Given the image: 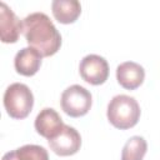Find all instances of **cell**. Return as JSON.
<instances>
[{
  "label": "cell",
  "mask_w": 160,
  "mask_h": 160,
  "mask_svg": "<svg viewBox=\"0 0 160 160\" xmlns=\"http://www.w3.org/2000/svg\"><path fill=\"white\" fill-rule=\"evenodd\" d=\"M1 160H19V158H18V155H16V151L12 150V151L6 152V154L2 156Z\"/></svg>",
  "instance_id": "cell-14"
},
{
  "label": "cell",
  "mask_w": 160,
  "mask_h": 160,
  "mask_svg": "<svg viewBox=\"0 0 160 160\" xmlns=\"http://www.w3.org/2000/svg\"><path fill=\"white\" fill-rule=\"evenodd\" d=\"M41 54L31 46L19 50L14 59V66L18 74L24 76L35 75L41 66Z\"/></svg>",
  "instance_id": "cell-10"
},
{
  "label": "cell",
  "mask_w": 160,
  "mask_h": 160,
  "mask_svg": "<svg viewBox=\"0 0 160 160\" xmlns=\"http://www.w3.org/2000/svg\"><path fill=\"white\" fill-rule=\"evenodd\" d=\"M144 79L145 70L138 62L125 61L116 68V80L124 89L135 90L142 84Z\"/></svg>",
  "instance_id": "cell-9"
},
{
  "label": "cell",
  "mask_w": 160,
  "mask_h": 160,
  "mask_svg": "<svg viewBox=\"0 0 160 160\" xmlns=\"http://www.w3.org/2000/svg\"><path fill=\"white\" fill-rule=\"evenodd\" d=\"M109 122L120 130L135 126L140 119V106L135 98L129 95H116L108 105Z\"/></svg>",
  "instance_id": "cell-2"
},
{
  "label": "cell",
  "mask_w": 160,
  "mask_h": 160,
  "mask_svg": "<svg viewBox=\"0 0 160 160\" xmlns=\"http://www.w3.org/2000/svg\"><path fill=\"white\" fill-rule=\"evenodd\" d=\"M50 149L60 156H70L76 154L81 146V136L72 126L64 125L61 131L52 139L48 140Z\"/></svg>",
  "instance_id": "cell-6"
},
{
  "label": "cell",
  "mask_w": 160,
  "mask_h": 160,
  "mask_svg": "<svg viewBox=\"0 0 160 160\" xmlns=\"http://www.w3.org/2000/svg\"><path fill=\"white\" fill-rule=\"evenodd\" d=\"M65 124L62 122V119L58 114L56 110L52 108H45L42 109L35 118V130L41 136L46 138L48 140L55 138L62 129Z\"/></svg>",
  "instance_id": "cell-8"
},
{
  "label": "cell",
  "mask_w": 160,
  "mask_h": 160,
  "mask_svg": "<svg viewBox=\"0 0 160 160\" xmlns=\"http://www.w3.org/2000/svg\"><path fill=\"white\" fill-rule=\"evenodd\" d=\"M54 18L61 24L74 22L81 14V5L78 0H54L51 2Z\"/></svg>",
  "instance_id": "cell-11"
},
{
  "label": "cell",
  "mask_w": 160,
  "mask_h": 160,
  "mask_svg": "<svg viewBox=\"0 0 160 160\" xmlns=\"http://www.w3.org/2000/svg\"><path fill=\"white\" fill-rule=\"evenodd\" d=\"M148 150V142L142 136H131L124 145L121 160H142Z\"/></svg>",
  "instance_id": "cell-12"
},
{
  "label": "cell",
  "mask_w": 160,
  "mask_h": 160,
  "mask_svg": "<svg viewBox=\"0 0 160 160\" xmlns=\"http://www.w3.org/2000/svg\"><path fill=\"white\" fill-rule=\"evenodd\" d=\"M60 104L66 115L71 118H80L89 112L92 104V96L84 86L75 84L62 91Z\"/></svg>",
  "instance_id": "cell-4"
},
{
  "label": "cell",
  "mask_w": 160,
  "mask_h": 160,
  "mask_svg": "<svg viewBox=\"0 0 160 160\" xmlns=\"http://www.w3.org/2000/svg\"><path fill=\"white\" fill-rule=\"evenodd\" d=\"M79 71L81 78L86 82L91 85H100L108 80L109 64L102 56L96 54H89L84 56L80 61Z\"/></svg>",
  "instance_id": "cell-5"
},
{
  "label": "cell",
  "mask_w": 160,
  "mask_h": 160,
  "mask_svg": "<svg viewBox=\"0 0 160 160\" xmlns=\"http://www.w3.org/2000/svg\"><path fill=\"white\" fill-rule=\"evenodd\" d=\"M4 106L12 119H25L32 110L34 95L28 85L14 82L4 92Z\"/></svg>",
  "instance_id": "cell-3"
},
{
  "label": "cell",
  "mask_w": 160,
  "mask_h": 160,
  "mask_svg": "<svg viewBox=\"0 0 160 160\" xmlns=\"http://www.w3.org/2000/svg\"><path fill=\"white\" fill-rule=\"evenodd\" d=\"M22 32V21L4 2H0V38L5 44L16 42Z\"/></svg>",
  "instance_id": "cell-7"
},
{
  "label": "cell",
  "mask_w": 160,
  "mask_h": 160,
  "mask_svg": "<svg viewBox=\"0 0 160 160\" xmlns=\"http://www.w3.org/2000/svg\"><path fill=\"white\" fill-rule=\"evenodd\" d=\"M22 34L29 46L38 50L42 58L58 52L61 46V35L44 12H31L22 20Z\"/></svg>",
  "instance_id": "cell-1"
},
{
  "label": "cell",
  "mask_w": 160,
  "mask_h": 160,
  "mask_svg": "<svg viewBox=\"0 0 160 160\" xmlns=\"http://www.w3.org/2000/svg\"><path fill=\"white\" fill-rule=\"evenodd\" d=\"M15 151L19 160H49V154L46 149L40 145L28 144L18 148Z\"/></svg>",
  "instance_id": "cell-13"
}]
</instances>
